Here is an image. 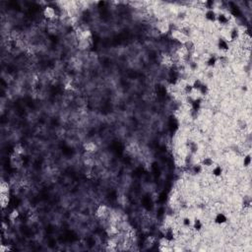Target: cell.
I'll use <instances>...</instances> for the list:
<instances>
[{
	"label": "cell",
	"instance_id": "6da1fadb",
	"mask_svg": "<svg viewBox=\"0 0 252 252\" xmlns=\"http://www.w3.org/2000/svg\"><path fill=\"white\" fill-rule=\"evenodd\" d=\"M171 36L174 40L179 43L180 45H186L190 41L188 34L181 30H177V29L171 30Z\"/></svg>",
	"mask_w": 252,
	"mask_h": 252
},
{
	"label": "cell",
	"instance_id": "7a4b0ae2",
	"mask_svg": "<svg viewBox=\"0 0 252 252\" xmlns=\"http://www.w3.org/2000/svg\"><path fill=\"white\" fill-rule=\"evenodd\" d=\"M95 215L97 219H106L108 215V206L101 204L97 207L96 211H95Z\"/></svg>",
	"mask_w": 252,
	"mask_h": 252
},
{
	"label": "cell",
	"instance_id": "3957f363",
	"mask_svg": "<svg viewBox=\"0 0 252 252\" xmlns=\"http://www.w3.org/2000/svg\"><path fill=\"white\" fill-rule=\"evenodd\" d=\"M43 15L47 20H54L57 17V13H56V10L54 9V7L45 6L43 11Z\"/></svg>",
	"mask_w": 252,
	"mask_h": 252
},
{
	"label": "cell",
	"instance_id": "277c9868",
	"mask_svg": "<svg viewBox=\"0 0 252 252\" xmlns=\"http://www.w3.org/2000/svg\"><path fill=\"white\" fill-rule=\"evenodd\" d=\"M97 145L93 141H87L83 144V150L87 154H94L97 151Z\"/></svg>",
	"mask_w": 252,
	"mask_h": 252
},
{
	"label": "cell",
	"instance_id": "5b68a950",
	"mask_svg": "<svg viewBox=\"0 0 252 252\" xmlns=\"http://www.w3.org/2000/svg\"><path fill=\"white\" fill-rule=\"evenodd\" d=\"M157 29L160 34H164L171 33V26L166 21H160V22H159L157 25Z\"/></svg>",
	"mask_w": 252,
	"mask_h": 252
},
{
	"label": "cell",
	"instance_id": "8992f818",
	"mask_svg": "<svg viewBox=\"0 0 252 252\" xmlns=\"http://www.w3.org/2000/svg\"><path fill=\"white\" fill-rule=\"evenodd\" d=\"M11 165L13 167H16V169H21L23 165V160L22 156L16 155V154L13 153V155L11 157Z\"/></svg>",
	"mask_w": 252,
	"mask_h": 252
},
{
	"label": "cell",
	"instance_id": "52a82bcc",
	"mask_svg": "<svg viewBox=\"0 0 252 252\" xmlns=\"http://www.w3.org/2000/svg\"><path fill=\"white\" fill-rule=\"evenodd\" d=\"M217 17H218V14L216 13L215 9H208L205 13V19L208 22H211V23L216 22Z\"/></svg>",
	"mask_w": 252,
	"mask_h": 252
},
{
	"label": "cell",
	"instance_id": "ba28073f",
	"mask_svg": "<svg viewBox=\"0 0 252 252\" xmlns=\"http://www.w3.org/2000/svg\"><path fill=\"white\" fill-rule=\"evenodd\" d=\"M202 93L200 92L199 89H192V91L188 94V97H190V100L192 102H199L200 99L202 97Z\"/></svg>",
	"mask_w": 252,
	"mask_h": 252
},
{
	"label": "cell",
	"instance_id": "9c48e42d",
	"mask_svg": "<svg viewBox=\"0 0 252 252\" xmlns=\"http://www.w3.org/2000/svg\"><path fill=\"white\" fill-rule=\"evenodd\" d=\"M0 203H1L2 209H5L8 207L10 203V197L9 193H0Z\"/></svg>",
	"mask_w": 252,
	"mask_h": 252
},
{
	"label": "cell",
	"instance_id": "30bf717a",
	"mask_svg": "<svg viewBox=\"0 0 252 252\" xmlns=\"http://www.w3.org/2000/svg\"><path fill=\"white\" fill-rule=\"evenodd\" d=\"M210 171H211V173L215 177H220L223 174V167L219 165H213L210 167Z\"/></svg>",
	"mask_w": 252,
	"mask_h": 252
},
{
	"label": "cell",
	"instance_id": "8fae6325",
	"mask_svg": "<svg viewBox=\"0 0 252 252\" xmlns=\"http://www.w3.org/2000/svg\"><path fill=\"white\" fill-rule=\"evenodd\" d=\"M25 152H26L25 147H24L23 144H21V143L16 144L15 146H14V148H13V153L16 154V155H19V156H23L25 154Z\"/></svg>",
	"mask_w": 252,
	"mask_h": 252
},
{
	"label": "cell",
	"instance_id": "7c38bea8",
	"mask_svg": "<svg viewBox=\"0 0 252 252\" xmlns=\"http://www.w3.org/2000/svg\"><path fill=\"white\" fill-rule=\"evenodd\" d=\"M106 232L108 236H115L119 233V228H118L115 225H109L108 228L106 229Z\"/></svg>",
	"mask_w": 252,
	"mask_h": 252
},
{
	"label": "cell",
	"instance_id": "4fadbf2b",
	"mask_svg": "<svg viewBox=\"0 0 252 252\" xmlns=\"http://www.w3.org/2000/svg\"><path fill=\"white\" fill-rule=\"evenodd\" d=\"M19 216H20V213H19L18 210L17 209H13L12 211L9 213V215H8V219L11 222H15V221L18 220Z\"/></svg>",
	"mask_w": 252,
	"mask_h": 252
},
{
	"label": "cell",
	"instance_id": "5bb4252c",
	"mask_svg": "<svg viewBox=\"0 0 252 252\" xmlns=\"http://www.w3.org/2000/svg\"><path fill=\"white\" fill-rule=\"evenodd\" d=\"M10 191V186L8 182L2 180L1 183H0V193H9Z\"/></svg>",
	"mask_w": 252,
	"mask_h": 252
},
{
	"label": "cell",
	"instance_id": "9a60e30c",
	"mask_svg": "<svg viewBox=\"0 0 252 252\" xmlns=\"http://www.w3.org/2000/svg\"><path fill=\"white\" fill-rule=\"evenodd\" d=\"M182 226L184 228H192V223H193V220L191 218H189V217H185V218L182 219Z\"/></svg>",
	"mask_w": 252,
	"mask_h": 252
},
{
	"label": "cell",
	"instance_id": "2e32d148",
	"mask_svg": "<svg viewBox=\"0 0 252 252\" xmlns=\"http://www.w3.org/2000/svg\"><path fill=\"white\" fill-rule=\"evenodd\" d=\"M192 228L199 232V230H201L203 228V223L199 219H194L193 223H192Z\"/></svg>",
	"mask_w": 252,
	"mask_h": 252
},
{
	"label": "cell",
	"instance_id": "e0dca14e",
	"mask_svg": "<svg viewBox=\"0 0 252 252\" xmlns=\"http://www.w3.org/2000/svg\"><path fill=\"white\" fill-rule=\"evenodd\" d=\"M90 45H91L90 40H80L79 41V45H78V46H79V48H80L81 50H88V48L90 47Z\"/></svg>",
	"mask_w": 252,
	"mask_h": 252
},
{
	"label": "cell",
	"instance_id": "ac0fdd59",
	"mask_svg": "<svg viewBox=\"0 0 252 252\" xmlns=\"http://www.w3.org/2000/svg\"><path fill=\"white\" fill-rule=\"evenodd\" d=\"M108 250H115L117 247V242L114 239H109L107 243Z\"/></svg>",
	"mask_w": 252,
	"mask_h": 252
},
{
	"label": "cell",
	"instance_id": "d6986e66",
	"mask_svg": "<svg viewBox=\"0 0 252 252\" xmlns=\"http://www.w3.org/2000/svg\"><path fill=\"white\" fill-rule=\"evenodd\" d=\"M215 221H216V223H226L227 219L223 214H219L218 216H217V218H216Z\"/></svg>",
	"mask_w": 252,
	"mask_h": 252
},
{
	"label": "cell",
	"instance_id": "ffe728a7",
	"mask_svg": "<svg viewBox=\"0 0 252 252\" xmlns=\"http://www.w3.org/2000/svg\"><path fill=\"white\" fill-rule=\"evenodd\" d=\"M251 164V158H250V155H247L244 157V160H243V165H244V167H248Z\"/></svg>",
	"mask_w": 252,
	"mask_h": 252
},
{
	"label": "cell",
	"instance_id": "44dd1931",
	"mask_svg": "<svg viewBox=\"0 0 252 252\" xmlns=\"http://www.w3.org/2000/svg\"><path fill=\"white\" fill-rule=\"evenodd\" d=\"M0 250H1V252H5V251L12 250V248L9 247V246H6L5 244H1V248H0Z\"/></svg>",
	"mask_w": 252,
	"mask_h": 252
},
{
	"label": "cell",
	"instance_id": "7402d4cb",
	"mask_svg": "<svg viewBox=\"0 0 252 252\" xmlns=\"http://www.w3.org/2000/svg\"><path fill=\"white\" fill-rule=\"evenodd\" d=\"M7 228H8V227H7L6 223H5V222H3V223H2V232L4 233L5 230H7Z\"/></svg>",
	"mask_w": 252,
	"mask_h": 252
}]
</instances>
